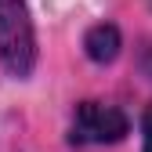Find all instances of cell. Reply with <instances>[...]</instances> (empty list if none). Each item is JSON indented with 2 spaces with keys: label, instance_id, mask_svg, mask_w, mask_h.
Returning <instances> with one entry per match:
<instances>
[{
  "label": "cell",
  "instance_id": "1",
  "mask_svg": "<svg viewBox=\"0 0 152 152\" xmlns=\"http://www.w3.org/2000/svg\"><path fill=\"white\" fill-rule=\"evenodd\" d=\"M36 26L26 0H0V65L15 80H29L36 69Z\"/></svg>",
  "mask_w": 152,
  "mask_h": 152
},
{
  "label": "cell",
  "instance_id": "2",
  "mask_svg": "<svg viewBox=\"0 0 152 152\" xmlns=\"http://www.w3.org/2000/svg\"><path fill=\"white\" fill-rule=\"evenodd\" d=\"M130 134V120L120 105L109 102H80L69 123V141L72 145H116Z\"/></svg>",
  "mask_w": 152,
  "mask_h": 152
},
{
  "label": "cell",
  "instance_id": "3",
  "mask_svg": "<svg viewBox=\"0 0 152 152\" xmlns=\"http://www.w3.org/2000/svg\"><path fill=\"white\" fill-rule=\"evenodd\" d=\"M123 51V33L116 22H94L83 33V54L94 65H112Z\"/></svg>",
  "mask_w": 152,
  "mask_h": 152
},
{
  "label": "cell",
  "instance_id": "4",
  "mask_svg": "<svg viewBox=\"0 0 152 152\" xmlns=\"http://www.w3.org/2000/svg\"><path fill=\"white\" fill-rule=\"evenodd\" d=\"M141 152H152V102L141 112Z\"/></svg>",
  "mask_w": 152,
  "mask_h": 152
}]
</instances>
